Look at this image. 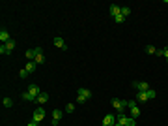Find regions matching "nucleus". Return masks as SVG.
Here are the masks:
<instances>
[{"label":"nucleus","mask_w":168,"mask_h":126,"mask_svg":"<svg viewBox=\"0 0 168 126\" xmlns=\"http://www.w3.org/2000/svg\"><path fill=\"white\" fill-rule=\"evenodd\" d=\"M116 123H120L123 126H135L137 124V119H131V117H127L125 113H118V115H116Z\"/></svg>","instance_id":"obj_1"},{"label":"nucleus","mask_w":168,"mask_h":126,"mask_svg":"<svg viewBox=\"0 0 168 126\" xmlns=\"http://www.w3.org/2000/svg\"><path fill=\"white\" fill-rule=\"evenodd\" d=\"M112 107L118 113H123V109L127 107V100H120V98H112Z\"/></svg>","instance_id":"obj_2"},{"label":"nucleus","mask_w":168,"mask_h":126,"mask_svg":"<svg viewBox=\"0 0 168 126\" xmlns=\"http://www.w3.org/2000/svg\"><path fill=\"white\" fill-rule=\"evenodd\" d=\"M43 119H45V109L39 105V107L34 111V115H32V120H34V123H41Z\"/></svg>","instance_id":"obj_3"},{"label":"nucleus","mask_w":168,"mask_h":126,"mask_svg":"<svg viewBox=\"0 0 168 126\" xmlns=\"http://www.w3.org/2000/svg\"><path fill=\"white\" fill-rule=\"evenodd\" d=\"M133 87L138 90V92H146V90H150V89H151L148 81H133Z\"/></svg>","instance_id":"obj_4"},{"label":"nucleus","mask_w":168,"mask_h":126,"mask_svg":"<svg viewBox=\"0 0 168 126\" xmlns=\"http://www.w3.org/2000/svg\"><path fill=\"white\" fill-rule=\"evenodd\" d=\"M36 64H43L45 62V55H43V49L41 47H36Z\"/></svg>","instance_id":"obj_5"},{"label":"nucleus","mask_w":168,"mask_h":126,"mask_svg":"<svg viewBox=\"0 0 168 126\" xmlns=\"http://www.w3.org/2000/svg\"><path fill=\"white\" fill-rule=\"evenodd\" d=\"M62 115H64L62 109H54V111H53V126H58V124H60V119H62Z\"/></svg>","instance_id":"obj_6"},{"label":"nucleus","mask_w":168,"mask_h":126,"mask_svg":"<svg viewBox=\"0 0 168 126\" xmlns=\"http://www.w3.org/2000/svg\"><path fill=\"white\" fill-rule=\"evenodd\" d=\"M103 126H116V115H107L103 119Z\"/></svg>","instance_id":"obj_7"},{"label":"nucleus","mask_w":168,"mask_h":126,"mask_svg":"<svg viewBox=\"0 0 168 126\" xmlns=\"http://www.w3.org/2000/svg\"><path fill=\"white\" fill-rule=\"evenodd\" d=\"M77 96L84 98V100H90V98H92V90H88V89H79Z\"/></svg>","instance_id":"obj_8"},{"label":"nucleus","mask_w":168,"mask_h":126,"mask_svg":"<svg viewBox=\"0 0 168 126\" xmlns=\"http://www.w3.org/2000/svg\"><path fill=\"white\" fill-rule=\"evenodd\" d=\"M53 43H54V45H56V47H60V49H64V51H66V49H67V45H66V42H64V40H62V38H60V36H56V38H54V40H53Z\"/></svg>","instance_id":"obj_9"},{"label":"nucleus","mask_w":168,"mask_h":126,"mask_svg":"<svg viewBox=\"0 0 168 126\" xmlns=\"http://www.w3.org/2000/svg\"><path fill=\"white\" fill-rule=\"evenodd\" d=\"M10 40H11V38H10V32H8L6 28H2V30H0V42H2V43H8Z\"/></svg>","instance_id":"obj_10"},{"label":"nucleus","mask_w":168,"mask_h":126,"mask_svg":"<svg viewBox=\"0 0 168 126\" xmlns=\"http://www.w3.org/2000/svg\"><path fill=\"white\" fill-rule=\"evenodd\" d=\"M28 92H30L32 96L38 98L39 94H41V90H39V87H38V85H30V87H28Z\"/></svg>","instance_id":"obj_11"},{"label":"nucleus","mask_w":168,"mask_h":126,"mask_svg":"<svg viewBox=\"0 0 168 126\" xmlns=\"http://www.w3.org/2000/svg\"><path fill=\"white\" fill-rule=\"evenodd\" d=\"M47 100H49V94H47V92H41V94L38 96V100H36V102H38L39 105H43V104H47Z\"/></svg>","instance_id":"obj_12"},{"label":"nucleus","mask_w":168,"mask_h":126,"mask_svg":"<svg viewBox=\"0 0 168 126\" xmlns=\"http://www.w3.org/2000/svg\"><path fill=\"white\" fill-rule=\"evenodd\" d=\"M120 13H122V8L116 6V4H112V6H110V15H112V17H116V15H120Z\"/></svg>","instance_id":"obj_13"},{"label":"nucleus","mask_w":168,"mask_h":126,"mask_svg":"<svg viewBox=\"0 0 168 126\" xmlns=\"http://www.w3.org/2000/svg\"><path fill=\"white\" fill-rule=\"evenodd\" d=\"M36 66H38V64H36L34 60H28V64L25 66V68H26V72H28V73H34V72H36Z\"/></svg>","instance_id":"obj_14"},{"label":"nucleus","mask_w":168,"mask_h":126,"mask_svg":"<svg viewBox=\"0 0 168 126\" xmlns=\"http://www.w3.org/2000/svg\"><path fill=\"white\" fill-rule=\"evenodd\" d=\"M2 104H4V107H13V100H11L10 96H4L2 98Z\"/></svg>","instance_id":"obj_15"},{"label":"nucleus","mask_w":168,"mask_h":126,"mask_svg":"<svg viewBox=\"0 0 168 126\" xmlns=\"http://www.w3.org/2000/svg\"><path fill=\"white\" fill-rule=\"evenodd\" d=\"M131 119H138V117H140V109L137 107V105H135V107H131Z\"/></svg>","instance_id":"obj_16"},{"label":"nucleus","mask_w":168,"mask_h":126,"mask_svg":"<svg viewBox=\"0 0 168 126\" xmlns=\"http://www.w3.org/2000/svg\"><path fill=\"white\" fill-rule=\"evenodd\" d=\"M23 100H25V102H34V100H38V98H36V96H32V94L26 90V92H23Z\"/></svg>","instance_id":"obj_17"},{"label":"nucleus","mask_w":168,"mask_h":126,"mask_svg":"<svg viewBox=\"0 0 168 126\" xmlns=\"http://www.w3.org/2000/svg\"><path fill=\"white\" fill-rule=\"evenodd\" d=\"M25 55H26V58H28V60H36V49H28Z\"/></svg>","instance_id":"obj_18"},{"label":"nucleus","mask_w":168,"mask_h":126,"mask_svg":"<svg viewBox=\"0 0 168 126\" xmlns=\"http://www.w3.org/2000/svg\"><path fill=\"white\" fill-rule=\"evenodd\" d=\"M4 45H6V49H8V53H11V51L15 49V40H10L8 43H4Z\"/></svg>","instance_id":"obj_19"},{"label":"nucleus","mask_w":168,"mask_h":126,"mask_svg":"<svg viewBox=\"0 0 168 126\" xmlns=\"http://www.w3.org/2000/svg\"><path fill=\"white\" fill-rule=\"evenodd\" d=\"M146 96H148V100H153V98L157 96V92H155L153 89H150V90H146Z\"/></svg>","instance_id":"obj_20"},{"label":"nucleus","mask_w":168,"mask_h":126,"mask_svg":"<svg viewBox=\"0 0 168 126\" xmlns=\"http://www.w3.org/2000/svg\"><path fill=\"white\" fill-rule=\"evenodd\" d=\"M137 102H148L146 92H138V94H137Z\"/></svg>","instance_id":"obj_21"},{"label":"nucleus","mask_w":168,"mask_h":126,"mask_svg":"<svg viewBox=\"0 0 168 126\" xmlns=\"http://www.w3.org/2000/svg\"><path fill=\"white\" fill-rule=\"evenodd\" d=\"M122 15H123V17L131 15V8H129V6H122Z\"/></svg>","instance_id":"obj_22"},{"label":"nucleus","mask_w":168,"mask_h":126,"mask_svg":"<svg viewBox=\"0 0 168 126\" xmlns=\"http://www.w3.org/2000/svg\"><path fill=\"white\" fill-rule=\"evenodd\" d=\"M155 51H157V49H155L153 45H146V53L148 55H155Z\"/></svg>","instance_id":"obj_23"},{"label":"nucleus","mask_w":168,"mask_h":126,"mask_svg":"<svg viewBox=\"0 0 168 126\" xmlns=\"http://www.w3.org/2000/svg\"><path fill=\"white\" fill-rule=\"evenodd\" d=\"M30 75V73L26 72V68H23V70H19V77H23V79H25V77H28Z\"/></svg>","instance_id":"obj_24"},{"label":"nucleus","mask_w":168,"mask_h":126,"mask_svg":"<svg viewBox=\"0 0 168 126\" xmlns=\"http://www.w3.org/2000/svg\"><path fill=\"white\" fill-rule=\"evenodd\" d=\"M75 111V104H67L66 105V113H73Z\"/></svg>","instance_id":"obj_25"},{"label":"nucleus","mask_w":168,"mask_h":126,"mask_svg":"<svg viewBox=\"0 0 168 126\" xmlns=\"http://www.w3.org/2000/svg\"><path fill=\"white\" fill-rule=\"evenodd\" d=\"M135 105H137V98H135V100H127V107H135Z\"/></svg>","instance_id":"obj_26"},{"label":"nucleus","mask_w":168,"mask_h":126,"mask_svg":"<svg viewBox=\"0 0 168 126\" xmlns=\"http://www.w3.org/2000/svg\"><path fill=\"white\" fill-rule=\"evenodd\" d=\"M114 21H116V23H123V21H125V17L120 13V15H116V17H114Z\"/></svg>","instance_id":"obj_27"},{"label":"nucleus","mask_w":168,"mask_h":126,"mask_svg":"<svg viewBox=\"0 0 168 126\" xmlns=\"http://www.w3.org/2000/svg\"><path fill=\"white\" fill-rule=\"evenodd\" d=\"M0 53H2V55H10V53H8V49H6V45H4V43L0 45Z\"/></svg>","instance_id":"obj_28"},{"label":"nucleus","mask_w":168,"mask_h":126,"mask_svg":"<svg viewBox=\"0 0 168 126\" xmlns=\"http://www.w3.org/2000/svg\"><path fill=\"white\" fill-rule=\"evenodd\" d=\"M155 55H157V57H165V51H159L157 49V51H155Z\"/></svg>","instance_id":"obj_29"},{"label":"nucleus","mask_w":168,"mask_h":126,"mask_svg":"<svg viewBox=\"0 0 168 126\" xmlns=\"http://www.w3.org/2000/svg\"><path fill=\"white\" fill-rule=\"evenodd\" d=\"M84 102H86V100H84V98H81V96H77V104H84Z\"/></svg>","instance_id":"obj_30"},{"label":"nucleus","mask_w":168,"mask_h":126,"mask_svg":"<svg viewBox=\"0 0 168 126\" xmlns=\"http://www.w3.org/2000/svg\"><path fill=\"white\" fill-rule=\"evenodd\" d=\"M163 51H165V58H168V45L165 47V49H163Z\"/></svg>","instance_id":"obj_31"},{"label":"nucleus","mask_w":168,"mask_h":126,"mask_svg":"<svg viewBox=\"0 0 168 126\" xmlns=\"http://www.w3.org/2000/svg\"><path fill=\"white\" fill-rule=\"evenodd\" d=\"M26 126H38V123H34V120H30V123H28Z\"/></svg>","instance_id":"obj_32"},{"label":"nucleus","mask_w":168,"mask_h":126,"mask_svg":"<svg viewBox=\"0 0 168 126\" xmlns=\"http://www.w3.org/2000/svg\"><path fill=\"white\" fill-rule=\"evenodd\" d=\"M116 126H123V124H120V123H116Z\"/></svg>","instance_id":"obj_33"},{"label":"nucleus","mask_w":168,"mask_h":126,"mask_svg":"<svg viewBox=\"0 0 168 126\" xmlns=\"http://www.w3.org/2000/svg\"><path fill=\"white\" fill-rule=\"evenodd\" d=\"M166 62H168V58H166Z\"/></svg>","instance_id":"obj_34"},{"label":"nucleus","mask_w":168,"mask_h":126,"mask_svg":"<svg viewBox=\"0 0 168 126\" xmlns=\"http://www.w3.org/2000/svg\"><path fill=\"white\" fill-rule=\"evenodd\" d=\"M166 4H168V0H166Z\"/></svg>","instance_id":"obj_35"}]
</instances>
